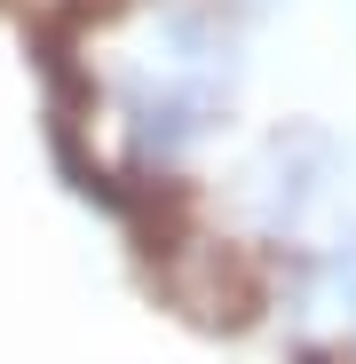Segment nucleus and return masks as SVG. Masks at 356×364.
I'll return each mask as SVG.
<instances>
[{
	"label": "nucleus",
	"mask_w": 356,
	"mask_h": 364,
	"mask_svg": "<svg viewBox=\"0 0 356 364\" xmlns=\"http://www.w3.org/2000/svg\"><path fill=\"white\" fill-rule=\"evenodd\" d=\"M333 166H340V151H333V135H317V127L269 135V151H261V166H254V182H261V222H269V230H301V222L333 198Z\"/></svg>",
	"instance_id": "1"
},
{
	"label": "nucleus",
	"mask_w": 356,
	"mask_h": 364,
	"mask_svg": "<svg viewBox=\"0 0 356 364\" xmlns=\"http://www.w3.org/2000/svg\"><path fill=\"white\" fill-rule=\"evenodd\" d=\"M317 285L340 301V309H356V230H348V237H333V246L317 254Z\"/></svg>",
	"instance_id": "2"
},
{
	"label": "nucleus",
	"mask_w": 356,
	"mask_h": 364,
	"mask_svg": "<svg viewBox=\"0 0 356 364\" xmlns=\"http://www.w3.org/2000/svg\"><path fill=\"white\" fill-rule=\"evenodd\" d=\"M214 9H222V0H214Z\"/></svg>",
	"instance_id": "3"
}]
</instances>
